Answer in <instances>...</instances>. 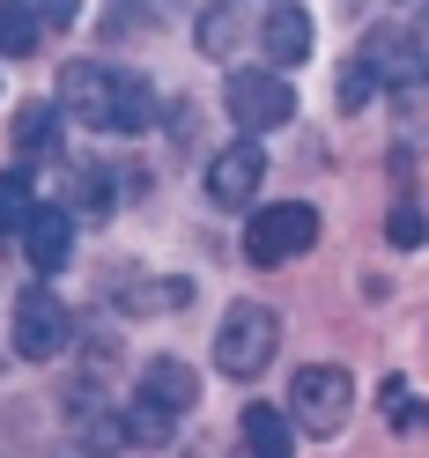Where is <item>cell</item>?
<instances>
[{"instance_id": "obj_1", "label": "cell", "mask_w": 429, "mask_h": 458, "mask_svg": "<svg viewBox=\"0 0 429 458\" xmlns=\"http://www.w3.org/2000/svg\"><path fill=\"white\" fill-rule=\"evenodd\" d=\"M274 348H281V318L267 303H230V310H222V326H215V369H222V377L252 385L274 362Z\"/></svg>"}, {"instance_id": "obj_2", "label": "cell", "mask_w": 429, "mask_h": 458, "mask_svg": "<svg viewBox=\"0 0 429 458\" xmlns=\"http://www.w3.org/2000/svg\"><path fill=\"white\" fill-rule=\"evenodd\" d=\"M356 414V377L340 362H304L289 377V421L304 437H340Z\"/></svg>"}, {"instance_id": "obj_3", "label": "cell", "mask_w": 429, "mask_h": 458, "mask_svg": "<svg viewBox=\"0 0 429 458\" xmlns=\"http://www.w3.org/2000/svg\"><path fill=\"white\" fill-rule=\"evenodd\" d=\"M222 111H230L237 140H260L274 126L296 119V97H289V74L274 67H230V89H222Z\"/></svg>"}, {"instance_id": "obj_4", "label": "cell", "mask_w": 429, "mask_h": 458, "mask_svg": "<svg viewBox=\"0 0 429 458\" xmlns=\"http://www.w3.org/2000/svg\"><path fill=\"white\" fill-rule=\"evenodd\" d=\"M319 244V208L311 199H274V208L245 215V259L252 267H289Z\"/></svg>"}, {"instance_id": "obj_5", "label": "cell", "mask_w": 429, "mask_h": 458, "mask_svg": "<svg viewBox=\"0 0 429 458\" xmlns=\"http://www.w3.org/2000/svg\"><path fill=\"white\" fill-rule=\"evenodd\" d=\"M8 333H15V355H22V362H60V355L74 348V310L52 296V281H38V289L15 296Z\"/></svg>"}, {"instance_id": "obj_6", "label": "cell", "mask_w": 429, "mask_h": 458, "mask_svg": "<svg viewBox=\"0 0 429 458\" xmlns=\"http://www.w3.org/2000/svg\"><path fill=\"white\" fill-rule=\"evenodd\" d=\"M356 60L378 74V89H385V97L422 89V81H429V60H422V45H415V30H408V15H399V22H370V38H363Z\"/></svg>"}, {"instance_id": "obj_7", "label": "cell", "mask_w": 429, "mask_h": 458, "mask_svg": "<svg viewBox=\"0 0 429 458\" xmlns=\"http://www.w3.org/2000/svg\"><path fill=\"white\" fill-rule=\"evenodd\" d=\"M260 178H267V148H260V140H230V148H215L208 156V178H200V185H208V199H215V208H252V199H260Z\"/></svg>"}, {"instance_id": "obj_8", "label": "cell", "mask_w": 429, "mask_h": 458, "mask_svg": "<svg viewBox=\"0 0 429 458\" xmlns=\"http://www.w3.org/2000/svg\"><path fill=\"white\" fill-rule=\"evenodd\" d=\"M111 81H119V67L67 60L60 67V111H67L74 126H90V133H111Z\"/></svg>"}, {"instance_id": "obj_9", "label": "cell", "mask_w": 429, "mask_h": 458, "mask_svg": "<svg viewBox=\"0 0 429 458\" xmlns=\"http://www.w3.org/2000/svg\"><path fill=\"white\" fill-rule=\"evenodd\" d=\"M104 303L133 310V318H156V310H185V303H193V281H178V274H149V267H119V274L104 281Z\"/></svg>"}, {"instance_id": "obj_10", "label": "cell", "mask_w": 429, "mask_h": 458, "mask_svg": "<svg viewBox=\"0 0 429 458\" xmlns=\"http://www.w3.org/2000/svg\"><path fill=\"white\" fill-rule=\"evenodd\" d=\"M133 399H149V407H163L170 421H178V414H193V399H200V369L178 362V355H149V362H141V392Z\"/></svg>"}, {"instance_id": "obj_11", "label": "cell", "mask_w": 429, "mask_h": 458, "mask_svg": "<svg viewBox=\"0 0 429 458\" xmlns=\"http://www.w3.org/2000/svg\"><path fill=\"white\" fill-rule=\"evenodd\" d=\"M67 22H74L67 0H52V8H15V0H0V52H8V60H30L38 38L67 30Z\"/></svg>"}, {"instance_id": "obj_12", "label": "cell", "mask_w": 429, "mask_h": 458, "mask_svg": "<svg viewBox=\"0 0 429 458\" xmlns=\"http://www.w3.org/2000/svg\"><path fill=\"white\" fill-rule=\"evenodd\" d=\"M260 45L274 74H296L311 60V8H267L260 15Z\"/></svg>"}, {"instance_id": "obj_13", "label": "cell", "mask_w": 429, "mask_h": 458, "mask_svg": "<svg viewBox=\"0 0 429 458\" xmlns=\"http://www.w3.org/2000/svg\"><path fill=\"white\" fill-rule=\"evenodd\" d=\"M163 119V89H156V81L149 74H133V67H119V81H111V133H149Z\"/></svg>"}, {"instance_id": "obj_14", "label": "cell", "mask_w": 429, "mask_h": 458, "mask_svg": "<svg viewBox=\"0 0 429 458\" xmlns=\"http://www.w3.org/2000/svg\"><path fill=\"white\" fill-rule=\"evenodd\" d=\"M237 444H245L252 458H296V421H289V407L252 399V407L237 414Z\"/></svg>"}, {"instance_id": "obj_15", "label": "cell", "mask_w": 429, "mask_h": 458, "mask_svg": "<svg viewBox=\"0 0 429 458\" xmlns=\"http://www.w3.org/2000/svg\"><path fill=\"white\" fill-rule=\"evenodd\" d=\"M60 133H67L60 97H38V104L15 119V156H22V170H38V163H52V156H60Z\"/></svg>"}, {"instance_id": "obj_16", "label": "cell", "mask_w": 429, "mask_h": 458, "mask_svg": "<svg viewBox=\"0 0 429 458\" xmlns=\"http://www.w3.org/2000/svg\"><path fill=\"white\" fill-rule=\"evenodd\" d=\"M22 251H30L38 274H60L67 251H74V215H67V208H38V222L22 229Z\"/></svg>"}, {"instance_id": "obj_17", "label": "cell", "mask_w": 429, "mask_h": 458, "mask_svg": "<svg viewBox=\"0 0 429 458\" xmlns=\"http://www.w3.org/2000/svg\"><path fill=\"white\" fill-rule=\"evenodd\" d=\"M38 208H45V199H38V170H0V237H22V229H30L38 222Z\"/></svg>"}, {"instance_id": "obj_18", "label": "cell", "mask_w": 429, "mask_h": 458, "mask_svg": "<svg viewBox=\"0 0 429 458\" xmlns=\"http://www.w3.org/2000/svg\"><path fill=\"white\" fill-rule=\"evenodd\" d=\"M60 208H67L74 222H111V208H119V185H111V170L82 163V170H74V199H60Z\"/></svg>"}, {"instance_id": "obj_19", "label": "cell", "mask_w": 429, "mask_h": 458, "mask_svg": "<svg viewBox=\"0 0 429 458\" xmlns=\"http://www.w3.org/2000/svg\"><path fill=\"white\" fill-rule=\"evenodd\" d=\"M392 140H399L408 156H429V81L392 97Z\"/></svg>"}, {"instance_id": "obj_20", "label": "cell", "mask_w": 429, "mask_h": 458, "mask_svg": "<svg viewBox=\"0 0 429 458\" xmlns=\"http://www.w3.org/2000/svg\"><path fill=\"white\" fill-rule=\"evenodd\" d=\"M237 30H245V15H237V8H200V15H193V45L208 52V60H222V67H230V52L245 45Z\"/></svg>"}, {"instance_id": "obj_21", "label": "cell", "mask_w": 429, "mask_h": 458, "mask_svg": "<svg viewBox=\"0 0 429 458\" xmlns=\"http://www.w3.org/2000/svg\"><path fill=\"white\" fill-rule=\"evenodd\" d=\"M370 97H378V74H370L363 60H348V67H340V81H333V104H340V119L370 111Z\"/></svg>"}, {"instance_id": "obj_22", "label": "cell", "mask_w": 429, "mask_h": 458, "mask_svg": "<svg viewBox=\"0 0 429 458\" xmlns=\"http://www.w3.org/2000/svg\"><path fill=\"white\" fill-rule=\"evenodd\" d=\"M385 244H392V251H422V244H429L422 208H392V215H385Z\"/></svg>"}, {"instance_id": "obj_23", "label": "cell", "mask_w": 429, "mask_h": 458, "mask_svg": "<svg viewBox=\"0 0 429 458\" xmlns=\"http://www.w3.org/2000/svg\"><path fill=\"white\" fill-rule=\"evenodd\" d=\"M126 437L133 444H170V414L149 407V399H133V407H126Z\"/></svg>"}, {"instance_id": "obj_24", "label": "cell", "mask_w": 429, "mask_h": 458, "mask_svg": "<svg viewBox=\"0 0 429 458\" xmlns=\"http://www.w3.org/2000/svg\"><path fill=\"white\" fill-rule=\"evenodd\" d=\"M385 421H392V428H415V421H429V414H422V399L408 392V377H385Z\"/></svg>"}, {"instance_id": "obj_25", "label": "cell", "mask_w": 429, "mask_h": 458, "mask_svg": "<svg viewBox=\"0 0 429 458\" xmlns=\"http://www.w3.org/2000/svg\"><path fill=\"white\" fill-rule=\"evenodd\" d=\"M178 458H252V451H230V444H193V451H178Z\"/></svg>"}, {"instance_id": "obj_26", "label": "cell", "mask_w": 429, "mask_h": 458, "mask_svg": "<svg viewBox=\"0 0 429 458\" xmlns=\"http://www.w3.org/2000/svg\"><path fill=\"white\" fill-rule=\"evenodd\" d=\"M408 30H415V45H422V60H429V8H415V15H408Z\"/></svg>"}]
</instances>
